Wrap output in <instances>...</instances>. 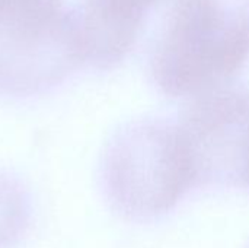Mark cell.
<instances>
[{"mask_svg": "<svg viewBox=\"0 0 249 248\" xmlns=\"http://www.w3.org/2000/svg\"><path fill=\"white\" fill-rule=\"evenodd\" d=\"M249 60V0H171L150 53V75L172 98L229 85Z\"/></svg>", "mask_w": 249, "mask_h": 248, "instance_id": "1", "label": "cell"}, {"mask_svg": "<svg viewBox=\"0 0 249 248\" xmlns=\"http://www.w3.org/2000/svg\"><path fill=\"white\" fill-rule=\"evenodd\" d=\"M101 178L111 208L136 222L163 216L196 187L178 126L162 118L118 130L105 149Z\"/></svg>", "mask_w": 249, "mask_h": 248, "instance_id": "2", "label": "cell"}, {"mask_svg": "<svg viewBox=\"0 0 249 248\" xmlns=\"http://www.w3.org/2000/svg\"><path fill=\"white\" fill-rule=\"evenodd\" d=\"M83 63L79 15L64 0H0V95L42 94Z\"/></svg>", "mask_w": 249, "mask_h": 248, "instance_id": "3", "label": "cell"}, {"mask_svg": "<svg viewBox=\"0 0 249 248\" xmlns=\"http://www.w3.org/2000/svg\"><path fill=\"white\" fill-rule=\"evenodd\" d=\"M177 126L196 187H249V89L229 83L193 98Z\"/></svg>", "mask_w": 249, "mask_h": 248, "instance_id": "4", "label": "cell"}, {"mask_svg": "<svg viewBox=\"0 0 249 248\" xmlns=\"http://www.w3.org/2000/svg\"><path fill=\"white\" fill-rule=\"evenodd\" d=\"M158 0H83L79 15L85 63L109 69L131 51Z\"/></svg>", "mask_w": 249, "mask_h": 248, "instance_id": "5", "label": "cell"}, {"mask_svg": "<svg viewBox=\"0 0 249 248\" xmlns=\"http://www.w3.org/2000/svg\"><path fill=\"white\" fill-rule=\"evenodd\" d=\"M26 221V199L16 183L0 177V248L13 243Z\"/></svg>", "mask_w": 249, "mask_h": 248, "instance_id": "6", "label": "cell"}]
</instances>
